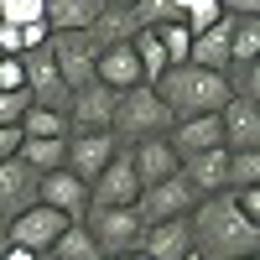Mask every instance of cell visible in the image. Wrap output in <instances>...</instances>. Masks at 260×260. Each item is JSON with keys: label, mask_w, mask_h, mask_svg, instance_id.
Segmentation results:
<instances>
[{"label": "cell", "mask_w": 260, "mask_h": 260, "mask_svg": "<svg viewBox=\"0 0 260 260\" xmlns=\"http://www.w3.org/2000/svg\"><path fill=\"white\" fill-rule=\"evenodd\" d=\"M187 234H192V255L198 260H245L260 255V224H250L234 208L229 192L198 198V208L187 213Z\"/></svg>", "instance_id": "1"}, {"label": "cell", "mask_w": 260, "mask_h": 260, "mask_svg": "<svg viewBox=\"0 0 260 260\" xmlns=\"http://www.w3.org/2000/svg\"><path fill=\"white\" fill-rule=\"evenodd\" d=\"M151 89L161 94V104L172 110V120H192V115H219L229 104L224 89V73H208V68H192V62H177L167 68Z\"/></svg>", "instance_id": "2"}, {"label": "cell", "mask_w": 260, "mask_h": 260, "mask_svg": "<svg viewBox=\"0 0 260 260\" xmlns=\"http://www.w3.org/2000/svg\"><path fill=\"white\" fill-rule=\"evenodd\" d=\"M172 130V110L161 104V94L151 89V83H136V89H125L115 99V115H110V136L120 146H136L146 136H167Z\"/></svg>", "instance_id": "3"}, {"label": "cell", "mask_w": 260, "mask_h": 260, "mask_svg": "<svg viewBox=\"0 0 260 260\" xmlns=\"http://www.w3.org/2000/svg\"><path fill=\"white\" fill-rule=\"evenodd\" d=\"M83 229H89V240L99 245L104 260H115V255H136V240H141L146 224H141L136 208H89Z\"/></svg>", "instance_id": "4"}, {"label": "cell", "mask_w": 260, "mask_h": 260, "mask_svg": "<svg viewBox=\"0 0 260 260\" xmlns=\"http://www.w3.org/2000/svg\"><path fill=\"white\" fill-rule=\"evenodd\" d=\"M47 52H52V62H57L62 83H68V94H78V89H89V83H94V62H99L104 47H99L89 31H52V37H47Z\"/></svg>", "instance_id": "5"}, {"label": "cell", "mask_w": 260, "mask_h": 260, "mask_svg": "<svg viewBox=\"0 0 260 260\" xmlns=\"http://www.w3.org/2000/svg\"><path fill=\"white\" fill-rule=\"evenodd\" d=\"M192 208H198V192H192V182L182 177V172H172V177H161V182L141 187V198H136V213H141V224L187 219Z\"/></svg>", "instance_id": "6"}, {"label": "cell", "mask_w": 260, "mask_h": 260, "mask_svg": "<svg viewBox=\"0 0 260 260\" xmlns=\"http://www.w3.org/2000/svg\"><path fill=\"white\" fill-rule=\"evenodd\" d=\"M136 198H141V177L130 167V151L120 146L89 182V208H136Z\"/></svg>", "instance_id": "7"}, {"label": "cell", "mask_w": 260, "mask_h": 260, "mask_svg": "<svg viewBox=\"0 0 260 260\" xmlns=\"http://www.w3.org/2000/svg\"><path fill=\"white\" fill-rule=\"evenodd\" d=\"M73 219H62L57 208H47V203H31V208H21L16 219L6 224V245H21V250H31V255H47L52 245H57V234L68 229Z\"/></svg>", "instance_id": "8"}, {"label": "cell", "mask_w": 260, "mask_h": 260, "mask_svg": "<svg viewBox=\"0 0 260 260\" xmlns=\"http://www.w3.org/2000/svg\"><path fill=\"white\" fill-rule=\"evenodd\" d=\"M21 78H26V94L31 104H42V110H57V115H68V83H62L57 73V62L47 47H31V52H21Z\"/></svg>", "instance_id": "9"}, {"label": "cell", "mask_w": 260, "mask_h": 260, "mask_svg": "<svg viewBox=\"0 0 260 260\" xmlns=\"http://www.w3.org/2000/svg\"><path fill=\"white\" fill-rule=\"evenodd\" d=\"M120 151L110 130H68V151H62V172H73L78 182H94L99 167Z\"/></svg>", "instance_id": "10"}, {"label": "cell", "mask_w": 260, "mask_h": 260, "mask_svg": "<svg viewBox=\"0 0 260 260\" xmlns=\"http://www.w3.org/2000/svg\"><path fill=\"white\" fill-rule=\"evenodd\" d=\"M136 255H146V260H187V255H192L187 219H161V224H146V229H141V240H136Z\"/></svg>", "instance_id": "11"}, {"label": "cell", "mask_w": 260, "mask_h": 260, "mask_svg": "<svg viewBox=\"0 0 260 260\" xmlns=\"http://www.w3.org/2000/svg\"><path fill=\"white\" fill-rule=\"evenodd\" d=\"M224 151H260V99H229L219 110Z\"/></svg>", "instance_id": "12"}, {"label": "cell", "mask_w": 260, "mask_h": 260, "mask_svg": "<svg viewBox=\"0 0 260 260\" xmlns=\"http://www.w3.org/2000/svg\"><path fill=\"white\" fill-rule=\"evenodd\" d=\"M37 182H42V172H31L21 156H11V161H0V219H16L21 208H31L37 203Z\"/></svg>", "instance_id": "13"}, {"label": "cell", "mask_w": 260, "mask_h": 260, "mask_svg": "<svg viewBox=\"0 0 260 260\" xmlns=\"http://www.w3.org/2000/svg\"><path fill=\"white\" fill-rule=\"evenodd\" d=\"M37 203L57 208L62 219H83V213H89V182H78L73 172H47V177L37 182Z\"/></svg>", "instance_id": "14"}, {"label": "cell", "mask_w": 260, "mask_h": 260, "mask_svg": "<svg viewBox=\"0 0 260 260\" xmlns=\"http://www.w3.org/2000/svg\"><path fill=\"white\" fill-rule=\"evenodd\" d=\"M115 89H104L94 78L89 89H78L68 99V130H110V115H115Z\"/></svg>", "instance_id": "15"}, {"label": "cell", "mask_w": 260, "mask_h": 260, "mask_svg": "<svg viewBox=\"0 0 260 260\" xmlns=\"http://www.w3.org/2000/svg\"><path fill=\"white\" fill-rule=\"evenodd\" d=\"M167 146L177 151V161H182V156H198V151H213V146H224L219 115H192V120H172V130H167Z\"/></svg>", "instance_id": "16"}, {"label": "cell", "mask_w": 260, "mask_h": 260, "mask_svg": "<svg viewBox=\"0 0 260 260\" xmlns=\"http://www.w3.org/2000/svg\"><path fill=\"white\" fill-rule=\"evenodd\" d=\"M130 151V167H136V177H141V187H151V182H161V177H172L182 161H177V151L167 146V136H146V141H136V146H125Z\"/></svg>", "instance_id": "17"}, {"label": "cell", "mask_w": 260, "mask_h": 260, "mask_svg": "<svg viewBox=\"0 0 260 260\" xmlns=\"http://www.w3.org/2000/svg\"><path fill=\"white\" fill-rule=\"evenodd\" d=\"M224 161H229V151L213 146V151H198V156H182L177 172L192 182V192H198V198H213V192H229V182H224Z\"/></svg>", "instance_id": "18"}, {"label": "cell", "mask_w": 260, "mask_h": 260, "mask_svg": "<svg viewBox=\"0 0 260 260\" xmlns=\"http://www.w3.org/2000/svg\"><path fill=\"white\" fill-rule=\"evenodd\" d=\"M229 31H234V16H219L208 31L192 37L187 62H192V68H208V73H224V62H229Z\"/></svg>", "instance_id": "19"}, {"label": "cell", "mask_w": 260, "mask_h": 260, "mask_svg": "<svg viewBox=\"0 0 260 260\" xmlns=\"http://www.w3.org/2000/svg\"><path fill=\"white\" fill-rule=\"evenodd\" d=\"M104 0H42V21L47 31H89Z\"/></svg>", "instance_id": "20"}, {"label": "cell", "mask_w": 260, "mask_h": 260, "mask_svg": "<svg viewBox=\"0 0 260 260\" xmlns=\"http://www.w3.org/2000/svg\"><path fill=\"white\" fill-rule=\"evenodd\" d=\"M62 151H68V136H52V141H26V136H21V151H16V156L26 161L31 172L47 177V172H62Z\"/></svg>", "instance_id": "21"}, {"label": "cell", "mask_w": 260, "mask_h": 260, "mask_svg": "<svg viewBox=\"0 0 260 260\" xmlns=\"http://www.w3.org/2000/svg\"><path fill=\"white\" fill-rule=\"evenodd\" d=\"M130 52H136V62H141V78L146 83H156L172 62H167V52H161V42H156V31H130Z\"/></svg>", "instance_id": "22"}, {"label": "cell", "mask_w": 260, "mask_h": 260, "mask_svg": "<svg viewBox=\"0 0 260 260\" xmlns=\"http://www.w3.org/2000/svg\"><path fill=\"white\" fill-rule=\"evenodd\" d=\"M47 255H52V260H104L99 245L89 240V229H83V219H73L68 229H62V234H57V245H52Z\"/></svg>", "instance_id": "23"}, {"label": "cell", "mask_w": 260, "mask_h": 260, "mask_svg": "<svg viewBox=\"0 0 260 260\" xmlns=\"http://www.w3.org/2000/svg\"><path fill=\"white\" fill-rule=\"evenodd\" d=\"M21 136L26 141H52V136H68V115H57V110H42V104H31L26 115H21Z\"/></svg>", "instance_id": "24"}, {"label": "cell", "mask_w": 260, "mask_h": 260, "mask_svg": "<svg viewBox=\"0 0 260 260\" xmlns=\"http://www.w3.org/2000/svg\"><path fill=\"white\" fill-rule=\"evenodd\" d=\"M224 89L229 99H260V57L255 62H224Z\"/></svg>", "instance_id": "25"}, {"label": "cell", "mask_w": 260, "mask_h": 260, "mask_svg": "<svg viewBox=\"0 0 260 260\" xmlns=\"http://www.w3.org/2000/svg\"><path fill=\"white\" fill-rule=\"evenodd\" d=\"M229 57H234V62H255V57H260V16H234Z\"/></svg>", "instance_id": "26"}, {"label": "cell", "mask_w": 260, "mask_h": 260, "mask_svg": "<svg viewBox=\"0 0 260 260\" xmlns=\"http://www.w3.org/2000/svg\"><path fill=\"white\" fill-rule=\"evenodd\" d=\"M146 31H156V42H161V52H167V62H172V68H177V62H187L192 31L182 26V21H161V26H146Z\"/></svg>", "instance_id": "27"}, {"label": "cell", "mask_w": 260, "mask_h": 260, "mask_svg": "<svg viewBox=\"0 0 260 260\" xmlns=\"http://www.w3.org/2000/svg\"><path fill=\"white\" fill-rule=\"evenodd\" d=\"M224 182H229V192H234V187H255V182H260V151H229Z\"/></svg>", "instance_id": "28"}, {"label": "cell", "mask_w": 260, "mask_h": 260, "mask_svg": "<svg viewBox=\"0 0 260 260\" xmlns=\"http://www.w3.org/2000/svg\"><path fill=\"white\" fill-rule=\"evenodd\" d=\"M219 16H224V11H219V0H187V6H182V26L198 37V31H208Z\"/></svg>", "instance_id": "29"}, {"label": "cell", "mask_w": 260, "mask_h": 260, "mask_svg": "<svg viewBox=\"0 0 260 260\" xmlns=\"http://www.w3.org/2000/svg\"><path fill=\"white\" fill-rule=\"evenodd\" d=\"M0 21L31 26V21H42V0H0Z\"/></svg>", "instance_id": "30"}, {"label": "cell", "mask_w": 260, "mask_h": 260, "mask_svg": "<svg viewBox=\"0 0 260 260\" xmlns=\"http://www.w3.org/2000/svg\"><path fill=\"white\" fill-rule=\"evenodd\" d=\"M31 110V94L26 89H11V94H0V125H21V115Z\"/></svg>", "instance_id": "31"}, {"label": "cell", "mask_w": 260, "mask_h": 260, "mask_svg": "<svg viewBox=\"0 0 260 260\" xmlns=\"http://www.w3.org/2000/svg\"><path fill=\"white\" fill-rule=\"evenodd\" d=\"M229 198H234V208H240L250 224H260V182H255V187H234Z\"/></svg>", "instance_id": "32"}, {"label": "cell", "mask_w": 260, "mask_h": 260, "mask_svg": "<svg viewBox=\"0 0 260 260\" xmlns=\"http://www.w3.org/2000/svg\"><path fill=\"white\" fill-rule=\"evenodd\" d=\"M11 89H26V78H21V57H0V94Z\"/></svg>", "instance_id": "33"}, {"label": "cell", "mask_w": 260, "mask_h": 260, "mask_svg": "<svg viewBox=\"0 0 260 260\" xmlns=\"http://www.w3.org/2000/svg\"><path fill=\"white\" fill-rule=\"evenodd\" d=\"M47 21H31V26H21V52H31V47H47Z\"/></svg>", "instance_id": "34"}, {"label": "cell", "mask_w": 260, "mask_h": 260, "mask_svg": "<svg viewBox=\"0 0 260 260\" xmlns=\"http://www.w3.org/2000/svg\"><path fill=\"white\" fill-rule=\"evenodd\" d=\"M0 57H21V26L0 21Z\"/></svg>", "instance_id": "35"}, {"label": "cell", "mask_w": 260, "mask_h": 260, "mask_svg": "<svg viewBox=\"0 0 260 260\" xmlns=\"http://www.w3.org/2000/svg\"><path fill=\"white\" fill-rule=\"evenodd\" d=\"M16 151H21V130L16 125H0V161H11Z\"/></svg>", "instance_id": "36"}, {"label": "cell", "mask_w": 260, "mask_h": 260, "mask_svg": "<svg viewBox=\"0 0 260 260\" xmlns=\"http://www.w3.org/2000/svg\"><path fill=\"white\" fill-rule=\"evenodd\" d=\"M224 16H260V0H219Z\"/></svg>", "instance_id": "37"}, {"label": "cell", "mask_w": 260, "mask_h": 260, "mask_svg": "<svg viewBox=\"0 0 260 260\" xmlns=\"http://www.w3.org/2000/svg\"><path fill=\"white\" fill-rule=\"evenodd\" d=\"M0 260H37L31 250H21V245H6V250H0Z\"/></svg>", "instance_id": "38"}, {"label": "cell", "mask_w": 260, "mask_h": 260, "mask_svg": "<svg viewBox=\"0 0 260 260\" xmlns=\"http://www.w3.org/2000/svg\"><path fill=\"white\" fill-rule=\"evenodd\" d=\"M115 260H146V255H115Z\"/></svg>", "instance_id": "39"}, {"label": "cell", "mask_w": 260, "mask_h": 260, "mask_svg": "<svg viewBox=\"0 0 260 260\" xmlns=\"http://www.w3.org/2000/svg\"><path fill=\"white\" fill-rule=\"evenodd\" d=\"M104 6H130V0H104Z\"/></svg>", "instance_id": "40"}, {"label": "cell", "mask_w": 260, "mask_h": 260, "mask_svg": "<svg viewBox=\"0 0 260 260\" xmlns=\"http://www.w3.org/2000/svg\"><path fill=\"white\" fill-rule=\"evenodd\" d=\"M0 240H6V219H0Z\"/></svg>", "instance_id": "41"}, {"label": "cell", "mask_w": 260, "mask_h": 260, "mask_svg": "<svg viewBox=\"0 0 260 260\" xmlns=\"http://www.w3.org/2000/svg\"><path fill=\"white\" fill-rule=\"evenodd\" d=\"M37 260H52V255H37Z\"/></svg>", "instance_id": "42"}, {"label": "cell", "mask_w": 260, "mask_h": 260, "mask_svg": "<svg viewBox=\"0 0 260 260\" xmlns=\"http://www.w3.org/2000/svg\"><path fill=\"white\" fill-rule=\"evenodd\" d=\"M245 260H260V255H245Z\"/></svg>", "instance_id": "43"}, {"label": "cell", "mask_w": 260, "mask_h": 260, "mask_svg": "<svg viewBox=\"0 0 260 260\" xmlns=\"http://www.w3.org/2000/svg\"><path fill=\"white\" fill-rule=\"evenodd\" d=\"M0 250H6V240H0Z\"/></svg>", "instance_id": "44"}, {"label": "cell", "mask_w": 260, "mask_h": 260, "mask_svg": "<svg viewBox=\"0 0 260 260\" xmlns=\"http://www.w3.org/2000/svg\"><path fill=\"white\" fill-rule=\"evenodd\" d=\"M187 260H198V255H187Z\"/></svg>", "instance_id": "45"}]
</instances>
